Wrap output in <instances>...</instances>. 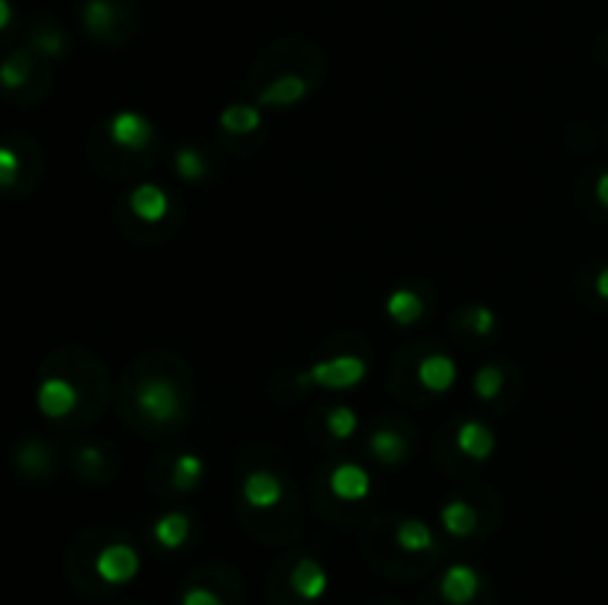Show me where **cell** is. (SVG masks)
Masks as SVG:
<instances>
[{
  "label": "cell",
  "instance_id": "cell-1",
  "mask_svg": "<svg viewBox=\"0 0 608 605\" xmlns=\"http://www.w3.org/2000/svg\"><path fill=\"white\" fill-rule=\"evenodd\" d=\"M368 377V362L356 353H342V356H330V359H318L312 362L297 383L300 386H321L330 392H345L359 386Z\"/></svg>",
  "mask_w": 608,
  "mask_h": 605
},
{
  "label": "cell",
  "instance_id": "cell-2",
  "mask_svg": "<svg viewBox=\"0 0 608 605\" xmlns=\"http://www.w3.org/2000/svg\"><path fill=\"white\" fill-rule=\"evenodd\" d=\"M137 407L155 425H173L184 416L181 389L170 377H146L137 386Z\"/></svg>",
  "mask_w": 608,
  "mask_h": 605
},
{
  "label": "cell",
  "instance_id": "cell-3",
  "mask_svg": "<svg viewBox=\"0 0 608 605\" xmlns=\"http://www.w3.org/2000/svg\"><path fill=\"white\" fill-rule=\"evenodd\" d=\"M92 567L104 585H128L140 573V555L128 543H107L104 549H98Z\"/></svg>",
  "mask_w": 608,
  "mask_h": 605
},
{
  "label": "cell",
  "instance_id": "cell-4",
  "mask_svg": "<svg viewBox=\"0 0 608 605\" xmlns=\"http://www.w3.org/2000/svg\"><path fill=\"white\" fill-rule=\"evenodd\" d=\"M107 134L125 152H146L155 143V125H152V119H146L137 110H119L107 122Z\"/></svg>",
  "mask_w": 608,
  "mask_h": 605
},
{
  "label": "cell",
  "instance_id": "cell-5",
  "mask_svg": "<svg viewBox=\"0 0 608 605\" xmlns=\"http://www.w3.org/2000/svg\"><path fill=\"white\" fill-rule=\"evenodd\" d=\"M81 404L78 386L66 377H45L36 389V407L45 419H69Z\"/></svg>",
  "mask_w": 608,
  "mask_h": 605
},
{
  "label": "cell",
  "instance_id": "cell-6",
  "mask_svg": "<svg viewBox=\"0 0 608 605\" xmlns=\"http://www.w3.org/2000/svg\"><path fill=\"white\" fill-rule=\"evenodd\" d=\"M481 591V573L472 564H451L439 579V597L448 605H469Z\"/></svg>",
  "mask_w": 608,
  "mask_h": 605
},
{
  "label": "cell",
  "instance_id": "cell-7",
  "mask_svg": "<svg viewBox=\"0 0 608 605\" xmlns=\"http://www.w3.org/2000/svg\"><path fill=\"white\" fill-rule=\"evenodd\" d=\"M128 208L137 220L155 226L170 214V193L155 181H143L128 193Z\"/></svg>",
  "mask_w": 608,
  "mask_h": 605
},
{
  "label": "cell",
  "instance_id": "cell-8",
  "mask_svg": "<svg viewBox=\"0 0 608 605\" xmlns=\"http://www.w3.org/2000/svg\"><path fill=\"white\" fill-rule=\"evenodd\" d=\"M241 499L256 508V511H270L282 502V481L279 475L267 472V469H253L244 475L241 481Z\"/></svg>",
  "mask_w": 608,
  "mask_h": 605
},
{
  "label": "cell",
  "instance_id": "cell-9",
  "mask_svg": "<svg viewBox=\"0 0 608 605\" xmlns=\"http://www.w3.org/2000/svg\"><path fill=\"white\" fill-rule=\"evenodd\" d=\"M330 493L339 502H365L371 493V475L359 463H339L330 472Z\"/></svg>",
  "mask_w": 608,
  "mask_h": 605
},
{
  "label": "cell",
  "instance_id": "cell-10",
  "mask_svg": "<svg viewBox=\"0 0 608 605\" xmlns=\"http://www.w3.org/2000/svg\"><path fill=\"white\" fill-rule=\"evenodd\" d=\"M288 585H291V591H294L300 600L315 603V600H321V597L327 594L330 579H327V570H324L315 558H300V561L294 564L291 576H288Z\"/></svg>",
  "mask_w": 608,
  "mask_h": 605
},
{
  "label": "cell",
  "instance_id": "cell-11",
  "mask_svg": "<svg viewBox=\"0 0 608 605\" xmlns=\"http://www.w3.org/2000/svg\"><path fill=\"white\" fill-rule=\"evenodd\" d=\"M416 377H419L422 389H428L431 395H445L457 383V362L445 353H431L419 362Z\"/></svg>",
  "mask_w": 608,
  "mask_h": 605
},
{
  "label": "cell",
  "instance_id": "cell-12",
  "mask_svg": "<svg viewBox=\"0 0 608 605\" xmlns=\"http://www.w3.org/2000/svg\"><path fill=\"white\" fill-rule=\"evenodd\" d=\"M454 445L460 454H466L469 460H487L496 451V436L487 425L481 422H463L457 433H454Z\"/></svg>",
  "mask_w": 608,
  "mask_h": 605
},
{
  "label": "cell",
  "instance_id": "cell-13",
  "mask_svg": "<svg viewBox=\"0 0 608 605\" xmlns=\"http://www.w3.org/2000/svg\"><path fill=\"white\" fill-rule=\"evenodd\" d=\"M306 95H309V84L300 75H282L261 89L259 104L261 107H291V104L303 101Z\"/></svg>",
  "mask_w": 608,
  "mask_h": 605
},
{
  "label": "cell",
  "instance_id": "cell-14",
  "mask_svg": "<svg viewBox=\"0 0 608 605\" xmlns=\"http://www.w3.org/2000/svg\"><path fill=\"white\" fill-rule=\"evenodd\" d=\"M386 315L398 324V327H413L422 321L425 315V303L413 288H395L386 297Z\"/></svg>",
  "mask_w": 608,
  "mask_h": 605
},
{
  "label": "cell",
  "instance_id": "cell-15",
  "mask_svg": "<svg viewBox=\"0 0 608 605\" xmlns=\"http://www.w3.org/2000/svg\"><path fill=\"white\" fill-rule=\"evenodd\" d=\"M439 522H442V528H445L451 537L463 540V537H472V534H475V528H478V511H475L469 502H463V499H451L448 505H442Z\"/></svg>",
  "mask_w": 608,
  "mask_h": 605
},
{
  "label": "cell",
  "instance_id": "cell-16",
  "mask_svg": "<svg viewBox=\"0 0 608 605\" xmlns=\"http://www.w3.org/2000/svg\"><path fill=\"white\" fill-rule=\"evenodd\" d=\"M152 537L167 552L181 549L187 543V537H190V517L181 514V511H170V514L158 517V522L152 525Z\"/></svg>",
  "mask_w": 608,
  "mask_h": 605
},
{
  "label": "cell",
  "instance_id": "cell-17",
  "mask_svg": "<svg viewBox=\"0 0 608 605\" xmlns=\"http://www.w3.org/2000/svg\"><path fill=\"white\" fill-rule=\"evenodd\" d=\"M395 540L404 552L410 555H422V552H431L436 546L434 528L425 522V519H404L398 528H395Z\"/></svg>",
  "mask_w": 608,
  "mask_h": 605
},
{
  "label": "cell",
  "instance_id": "cell-18",
  "mask_svg": "<svg viewBox=\"0 0 608 605\" xmlns=\"http://www.w3.org/2000/svg\"><path fill=\"white\" fill-rule=\"evenodd\" d=\"M261 110L256 104H229L220 113V128L226 134H256L261 128Z\"/></svg>",
  "mask_w": 608,
  "mask_h": 605
},
{
  "label": "cell",
  "instance_id": "cell-19",
  "mask_svg": "<svg viewBox=\"0 0 608 605\" xmlns=\"http://www.w3.org/2000/svg\"><path fill=\"white\" fill-rule=\"evenodd\" d=\"M371 454L383 466H395L407 457V439L392 428H380L371 433Z\"/></svg>",
  "mask_w": 608,
  "mask_h": 605
},
{
  "label": "cell",
  "instance_id": "cell-20",
  "mask_svg": "<svg viewBox=\"0 0 608 605\" xmlns=\"http://www.w3.org/2000/svg\"><path fill=\"white\" fill-rule=\"evenodd\" d=\"M205 475V463L199 454H178L173 463V487L181 493H190Z\"/></svg>",
  "mask_w": 608,
  "mask_h": 605
},
{
  "label": "cell",
  "instance_id": "cell-21",
  "mask_svg": "<svg viewBox=\"0 0 608 605\" xmlns=\"http://www.w3.org/2000/svg\"><path fill=\"white\" fill-rule=\"evenodd\" d=\"M30 72H33V60L27 51H15L12 57L3 60L0 66V87L3 89H21L30 81Z\"/></svg>",
  "mask_w": 608,
  "mask_h": 605
},
{
  "label": "cell",
  "instance_id": "cell-22",
  "mask_svg": "<svg viewBox=\"0 0 608 605\" xmlns=\"http://www.w3.org/2000/svg\"><path fill=\"white\" fill-rule=\"evenodd\" d=\"M116 24V9L110 0H87L84 6V27L92 36H107Z\"/></svg>",
  "mask_w": 608,
  "mask_h": 605
},
{
  "label": "cell",
  "instance_id": "cell-23",
  "mask_svg": "<svg viewBox=\"0 0 608 605\" xmlns=\"http://www.w3.org/2000/svg\"><path fill=\"white\" fill-rule=\"evenodd\" d=\"M472 389L481 401H496L505 389V368L502 365H481L475 380H472Z\"/></svg>",
  "mask_w": 608,
  "mask_h": 605
},
{
  "label": "cell",
  "instance_id": "cell-24",
  "mask_svg": "<svg viewBox=\"0 0 608 605\" xmlns=\"http://www.w3.org/2000/svg\"><path fill=\"white\" fill-rule=\"evenodd\" d=\"M18 466L24 472H33V475H42L51 469V448L45 442H24L18 448Z\"/></svg>",
  "mask_w": 608,
  "mask_h": 605
},
{
  "label": "cell",
  "instance_id": "cell-25",
  "mask_svg": "<svg viewBox=\"0 0 608 605\" xmlns=\"http://www.w3.org/2000/svg\"><path fill=\"white\" fill-rule=\"evenodd\" d=\"M175 173L181 181H202L208 175V164L193 146H181L175 152Z\"/></svg>",
  "mask_w": 608,
  "mask_h": 605
},
{
  "label": "cell",
  "instance_id": "cell-26",
  "mask_svg": "<svg viewBox=\"0 0 608 605\" xmlns=\"http://www.w3.org/2000/svg\"><path fill=\"white\" fill-rule=\"evenodd\" d=\"M356 428H359V416H356V410H350V407H333L330 413H327V431H330V436H336L339 442H345V439H350L353 433H356Z\"/></svg>",
  "mask_w": 608,
  "mask_h": 605
},
{
  "label": "cell",
  "instance_id": "cell-27",
  "mask_svg": "<svg viewBox=\"0 0 608 605\" xmlns=\"http://www.w3.org/2000/svg\"><path fill=\"white\" fill-rule=\"evenodd\" d=\"M466 318H469V330L475 333V336H490V333H496V315H493V309H487V306H475V309H469L466 312Z\"/></svg>",
  "mask_w": 608,
  "mask_h": 605
},
{
  "label": "cell",
  "instance_id": "cell-28",
  "mask_svg": "<svg viewBox=\"0 0 608 605\" xmlns=\"http://www.w3.org/2000/svg\"><path fill=\"white\" fill-rule=\"evenodd\" d=\"M18 173H21V158L15 149L9 146H0V190L3 187H12L18 181Z\"/></svg>",
  "mask_w": 608,
  "mask_h": 605
},
{
  "label": "cell",
  "instance_id": "cell-29",
  "mask_svg": "<svg viewBox=\"0 0 608 605\" xmlns=\"http://www.w3.org/2000/svg\"><path fill=\"white\" fill-rule=\"evenodd\" d=\"M33 45H36L42 54H48V57H60V54L66 51V39H63V33H57V30H39V33L33 36Z\"/></svg>",
  "mask_w": 608,
  "mask_h": 605
},
{
  "label": "cell",
  "instance_id": "cell-30",
  "mask_svg": "<svg viewBox=\"0 0 608 605\" xmlns=\"http://www.w3.org/2000/svg\"><path fill=\"white\" fill-rule=\"evenodd\" d=\"M181 605H226L211 588H187L184 597H181Z\"/></svg>",
  "mask_w": 608,
  "mask_h": 605
},
{
  "label": "cell",
  "instance_id": "cell-31",
  "mask_svg": "<svg viewBox=\"0 0 608 605\" xmlns=\"http://www.w3.org/2000/svg\"><path fill=\"white\" fill-rule=\"evenodd\" d=\"M78 463H81V469H101L104 466V457H101V451L95 448V445H84L81 451H78Z\"/></svg>",
  "mask_w": 608,
  "mask_h": 605
},
{
  "label": "cell",
  "instance_id": "cell-32",
  "mask_svg": "<svg viewBox=\"0 0 608 605\" xmlns=\"http://www.w3.org/2000/svg\"><path fill=\"white\" fill-rule=\"evenodd\" d=\"M594 193H597L600 205H606V208H608V173H603L600 178H597V184H594Z\"/></svg>",
  "mask_w": 608,
  "mask_h": 605
},
{
  "label": "cell",
  "instance_id": "cell-33",
  "mask_svg": "<svg viewBox=\"0 0 608 605\" xmlns=\"http://www.w3.org/2000/svg\"><path fill=\"white\" fill-rule=\"evenodd\" d=\"M594 288H597V294H600L603 300H608V267H603V270L597 273V279H594Z\"/></svg>",
  "mask_w": 608,
  "mask_h": 605
},
{
  "label": "cell",
  "instance_id": "cell-34",
  "mask_svg": "<svg viewBox=\"0 0 608 605\" xmlns=\"http://www.w3.org/2000/svg\"><path fill=\"white\" fill-rule=\"evenodd\" d=\"M9 21H12V6H9V0H0V30L9 27Z\"/></svg>",
  "mask_w": 608,
  "mask_h": 605
}]
</instances>
